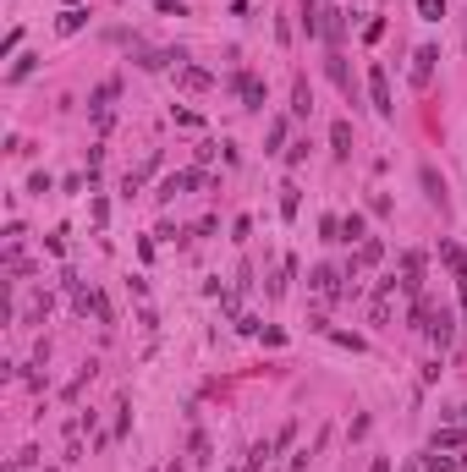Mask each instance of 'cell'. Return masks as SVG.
Segmentation results:
<instances>
[{
    "instance_id": "6da1fadb",
    "label": "cell",
    "mask_w": 467,
    "mask_h": 472,
    "mask_svg": "<svg viewBox=\"0 0 467 472\" xmlns=\"http://www.w3.org/2000/svg\"><path fill=\"white\" fill-rule=\"evenodd\" d=\"M236 94H242L248 110H264V82H258L253 72H236Z\"/></svg>"
},
{
    "instance_id": "7a4b0ae2",
    "label": "cell",
    "mask_w": 467,
    "mask_h": 472,
    "mask_svg": "<svg viewBox=\"0 0 467 472\" xmlns=\"http://www.w3.org/2000/svg\"><path fill=\"white\" fill-rule=\"evenodd\" d=\"M368 94H374V110H380V116H390V110H396V104H390V82H385L380 66L368 72Z\"/></svg>"
},
{
    "instance_id": "3957f363",
    "label": "cell",
    "mask_w": 467,
    "mask_h": 472,
    "mask_svg": "<svg viewBox=\"0 0 467 472\" xmlns=\"http://www.w3.org/2000/svg\"><path fill=\"white\" fill-rule=\"evenodd\" d=\"M434 61H440V55H434L429 44L412 55V88H429V77H434Z\"/></svg>"
},
{
    "instance_id": "277c9868",
    "label": "cell",
    "mask_w": 467,
    "mask_h": 472,
    "mask_svg": "<svg viewBox=\"0 0 467 472\" xmlns=\"http://www.w3.org/2000/svg\"><path fill=\"white\" fill-rule=\"evenodd\" d=\"M424 286V253H407L402 258V291H418Z\"/></svg>"
},
{
    "instance_id": "5b68a950",
    "label": "cell",
    "mask_w": 467,
    "mask_h": 472,
    "mask_svg": "<svg viewBox=\"0 0 467 472\" xmlns=\"http://www.w3.org/2000/svg\"><path fill=\"white\" fill-rule=\"evenodd\" d=\"M182 88H187V94H204V88H214V77L204 66H182Z\"/></svg>"
},
{
    "instance_id": "8992f818",
    "label": "cell",
    "mask_w": 467,
    "mask_h": 472,
    "mask_svg": "<svg viewBox=\"0 0 467 472\" xmlns=\"http://www.w3.org/2000/svg\"><path fill=\"white\" fill-rule=\"evenodd\" d=\"M324 66H330V82H336V88H341V94H346V99H352L358 88H352V72H346V61H341V55H330V61H324Z\"/></svg>"
},
{
    "instance_id": "52a82bcc",
    "label": "cell",
    "mask_w": 467,
    "mask_h": 472,
    "mask_svg": "<svg viewBox=\"0 0 467 472\" xmlns=\"http://www.w3.org/2000/svg\"><path fill=\"white\" fill-rule=\"evenodd\" d=\"M424 192H429V204H440V209L451 204V198H446V182L434 176V165H424Z\"/></svg>"
},
{
    "instance_id": "ba28073f",
    "label": "cell",
    "mask_w": 467,
    "mask_h": 472,
    "mask_svg": "<svg viewBox=\"0 0 467 472\" xmlns=\"http://www.w3.org/2000/svg\"><path fill=\"white\" fill-rule=\"evenodd\" d=\"M292 110H297V116H308V110H314V88H308V77L292 82Z\"/></svg>"
},
{
    "instance_id": "9c48e42d",
    "label": "cell",
    "mask_w": 467,
    "mask_h": 472,
    "mask_svg": "<svg viewBox=\"0 0 467 472\" xmlns=\"http://www.w3.org/2000/svg\"><path fill=\"white\" fill-rule=\"evenodd\" d=\"M336 280H341V269H330V264H324V269H314V291H324V297H341V286H336Z\"/></svg>"
},
{
    "instance_id": "30bf717a",
    "label": "cell",
    "mask_w": 467,
    "mask_h": 472,
    "mask_svg": "<svg viewBox=\"0 0 467 472\" xmlns=\"http://www.w3.org/2000/svg\"><path fill=\"white\" fill-rule=\"evenodd\" d=\"M297 204H302L297 182H286V187H280V214H286V220H297Z\"/></svg>"
},
{
    "instance_id": "8fae6325",
    "label": "cell",
    "mask_w": 467,
    "mask_h": 472,
    "mask_svg": "<svg viewBox=\"0 0 467 472\" xmlns=\"http://www.w3.org/2000/svg\"><path fill=\"white\" fill-rule=\"evenodd\" d=\"M330 143H336V154L346 160V154H352V126H346V121H336V126H330Z\"/></svg>"
},
{
    "instance_id": "7c38bea8",
    "label": "cell",
    "mask_w": 467,
    "mask_h": 472,
    "mask_svg": "<svg viewBox=\"0 0 467 472\" xmlns=\"http://www.w3.org/2000/svg\"><path fill=\"white\" fill-rule=\"evenodd\" d=\"M380 253H385V247L374 242V236H368V242H358V258H352V269H363V264H380Z\"/></svg>"
},
{
    "instance_id": "4fadbf2b",
    "label": "cell",
    "mask_w": 467,
    "mask_h": 472,
    "mask_svg": "<svg viewBox=\"0 0 467 472\" xmlns=\"http://www.w3.org/2000/svg\"><path fill=\"white\" fill-rule=\"evenodd\" d=\"M341 242H368V236H363V214H346V220H341Z\"/></svg>"
},
{
    "instance_id": "5bb4252c",
    "label": "cell",
    "mask_w": 467,
    "mask_h": 472,
    "mask_svg": "<svg viewBox=\"0 0 467 472\" xmlns=\"http://www.w3.org/2000/svg\"><path fill=\"white\" fill-rule=\"evenodd\" d=\"M324 33H330V39H341V33H346V11H336V6H330V11H324Z\"/></svg>"
},
{
    "instance_id": "9a60e30c",
    "label": "cell",
    "mask_w": 467,
    "mask_h": 472,
    "mask_svg": "<svg viewBox=\"0 0 467 472\" xmlns=\"http://www.w3.org/2000/svg\"><path fill=\"white\" fill-rule=\"evenodd\" d=\"M83 17H88V11H77V6H66V11H61V33H77V28H83Z\"/></svg>"
},
{
    "instance_id": "2e32d148",
    "label": "cell",
    "mask_w": 467,
    "mask_h": 472,
    "mask_svg": "<svg viewBox=\"0 0 467 472\" xmlns=\"http://www.w3.org/2000/svg\"><path fill=\"white\" fill-rule=\"evenodd\" d=\"M462 439H467L462 429H440L434 434V451H451V445H462Z\"/></svg>"
},
{
    "instance_id": "e0dca14e",
    "label": "cell",
    "mask_w": 467,
    "mask_h": 472,
    "mask_svg": "<svg viewBox=\"0 0 467 472\" xmlns=\"http://www.w3.org/2000/svg\"><path fill=\"white\" fill-rule=\"evenodd\" d=\"M192 461H198V467H204V461H214V456H209V439H204V434H192Z\"/></svg>"
},
{
    "instance_id": "ac0fdd59",
    "label": "cell",
    "mask_w": 467,
    "mask_h": 472,
    "mask_svg": "<svg viewBox=\"0 0 467 472\" xmlns=\"http://www.w3.org/2000/svg\"><path fill=\"white\" fill-rule=\"evenodd\" d=\"M418 11H424L429 22H440V17H446V0H418Z\"/></svg>"
},
{
    "instance_id": "d6986e66",
    "label": "cell",
    "mask_w": 467,
    "mask_h": 472,
    "mask_svg": "<svg viewBox=\"0 0 467 472\" xmlns=\"http://www.w3.org/2000/svg\"><path fill=\"white\" fill-rule=\"evenodd\" d=\"M424 467H429V472H451V467H456V461H451V456H440V451H434V456H424Z\"/></svg>"
},
{
    "instance_id": "ffe728a7",
    "label": "cell",
    "mask_w": 467,
    "mask_h": 472,
    "mask_svg": "<svg viewBox=\"0 0 467 472\" xmlns=\"http://www.w3.org/2000/svg\"><path fill=\"white\" fill-rule=\"evenodd\" d=\"M154 6H160V11H176V17H187V6H182V0H154Z\"/></svg>"
},
{
    "instance_id": "44dd1931",
    "label": "cell",
    "mask_w": 467,
    "mask_h": 472,
    "mask_svg": "<svg viewBox=\"0 0 467 472\" xmlns=\"http://www.w3.org/2000/svg\"><path fill=\"white\" fill-rule=\"evenodd\" d=\"M368 472H390V461H385V456H380V461H374V467H368Z\"/></svg>"
},
{
    "instance_id": "7402d4cb",
    "label": "cell",
    "mask_w": 467,
    "mask_h": 472,
    "mask_svg": "<svg viewBox=\"0 0 467 472\" xmlns=\"http://www.w3.org/2000/svg\"><path fill=\"white\" fill-rule=\"evenodd\" d=\"M462 319H467V275H462Z\"/></svg>"
},
{
    "instance_id": "603a6c76",
    "label": "cell",
    "mask_w": 467,
    "mask_h": 472,
    "mask_svg": "<svg viewBox=\"0 0 467 472\" xmlns=\"http://www.w3.org/2000/svg\"><path fill=\"white\" fill-rule=\"evenodd\" d=\"M456 417H462V423H467V407H462V412H456Z\"/></svg>"
},
{
    "instance_id": "cb8c5ba5",
    "label": "cell",
    "mask_w": 467,
    "mask_h": 472,
    "mask_svg": "<svg viewBox=\"0 0 467 472\" xmlns=\"http://www.w3.org/2000/svg\"><path fill=\"white\" fill-rule=\"evenodd\" d=\"M236 472H248V467H236Z\"/></svg>"
},
{
    "instance_id": "d4e9b609",
    "label": "cell",
    "mask_w": 467,
    "mask_h": 472,
    "mask_svg": "<svg viewBox=\"0 0 467 472\" xmlns=\"http://www.w3.org/2000/svg\"><path fill=\"white\" fill-rule=\"evenodd\" d=\"M462 467H467V461H462Z\"/></svg>"
}]
</instances>
